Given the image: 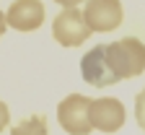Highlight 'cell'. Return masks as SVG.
Returning a JSON list of instances; mask_svg holds the SVG:
<instances>
[{"label": "cell", "mask_w": 145, "mask_h": 135, "mask_svg": "<svg viewBox=\"0 0 145 135\" xmlns=\"http://www.w3.org/2000/svg\"><path fill=\"white\" fill-rule=\"evenodd\" d=\"M104 60L114 78H135L145 70V44L137 36H124L112 44H104Z\"/></svg>", "instance_id": "1"}, {"label": "cell", "mask_w": 145, "mask_h": 135, "mask_svg": "<svg viewBox=\"0 0 145 135\" xmlns=\"http://www.w3.org/2000/svg\"><path fill=\"white\" fill-rule=\"evenodd\" d=\"M91 96L83 94H67L57 104V120L67 135H91Z\"/></svg>", "instance_id": "2"}, {"label": "cell", "mask_w": 145, "mask_h": 135, "mask_svg": "<svg viewBox=\"0 0 145 135\" xmlns=\"http://www.w3.org/2000/svg\"><path fill=\"white\" fill-rule=\"evenodd\" d=\"M91 34L93 31L88 29L86 18H83V11H78V8H65L52 21V36L62 47H80Z\"/></svg>", "instance_id": "3"}, {"label": "cell", "mask_w": 145, "mask_h": 135, "mask_svg": "<svg viewBox=\"0 0 145 135\" xmlns=\"http://www.w3.org/2000/svg\"><path fill=\"white\" fill-rule=\"evenodd\" d=\"M83 18L93 34H106L122 26L124 21V8L122 0H86Z\"/></svg>", "instance_id": "4"}, {"label": "cell", "mask_w": 145, "mask_h": 135, "mask_svg": "<svg viewBox=\"0 0 145 135\" xmlns=\"http://www.w3.org/2000/svg\"><path fill=\"white\" fill-rule=\"evenodd\" d=\"M124 104L114 96H104V99H93L91 101V125L93 130L101 132H117L124 125Z\"/></svg>", "instance_id": "5"}, {"label": "cell", "mask_w": 145, "mask_h": 135, "mask_svg": "<svg viewBox=\"0 0 145 135\" xmlns=\"http://www.w3.org/2000/svg\"><path fill=\"white\" fill-rule=\"evenodd\" d=\"M5 21L16 31H36L44 24V5L42 0H13L5 11Z\"/></svg>", "instance_id": "6"}, {"label": "cell", "mask_w": 145, "mask_h": 135, "mask_svg": "<svg viewBox=\"0 0 145 135\" xmlns=\"http://www.w3.org/2000/svg\"><path fill=\"white\" fill-rule=\"evenodd\" d=\"M80 73H83V81L96 86V88H104V86H112L117 83L114 73L109 70L106 60H104V44H96L93 49H88L80 60Z\"/></svg>", "instance_id": "7"}, {"label": "cell", "mask_w": 145, "mask_h": 135, "mask_svg": "<svg viewBox=\"0 0 145 135\" xmlns=\"http://www.w3.org/2000/svg\"><path fill=\"white\" fill-rule=\"evenodd\" d=\"M10 135H49L47 132V117L44 114H31L10 127Z\"/></svg>", "instance_id": "8"}, {"label": "cell", "mask_w": 145, "mask_h": 135, "mask_svg": "<svg viewBox=\"0 0 145 135\" xmlns=\"http://www.w3.org/2000/svg\"><path fill=\"white\" fill-rule=\"evenodd\" d=\"M135 120H137L140 130L145 132V88L135 96Z\"/></svg>", "instance_id": "9"}, {"label": "cell", "mask_w": 145, "mask_h": 135, "mask_svg": "<svg viewBox=\"0 0 145 135\" xmlns=\"http://www.w3.org/2000/svg\"><path fill=\"white\" fill-rule=\"evenodd\" d=\"M8 122H10V112H8L5 101H0V130H5V127H8Z\"/></svg>", "instance_id": "10"}, {"label": "cell", "mask_w": 145, "mask_h": 135, "mask_svg": "<svg viewBox=\"0 0 145 135\" xmlns=\"http://www.w3.org/2000/svg\"><path fill=\"white\" fill-rule=\"evenodd\" d=\"M54 3H57V5H62V8H78L83 0H54Z\"/></svg>", "instance_id": "11"}, {"label": "cell", "mask_w": 145, "mask_h": 135, "mask_svg": "<svg viewBox=\"0 0 145 135\" xmlns=\"http://www.w3.org/2000/svg\"><path fill=\"white\" fill-rule=\"evenodd\" d=\"M5 29H8V21H5V13L0 11V36L5 34Z\"/></svg>", "instance_id": "12"}]
</instances>
